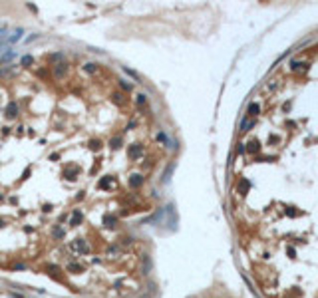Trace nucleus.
<instances>
[{
	"mask_svg": "<svg viewBox=\"0 0 318 298\" xmlns=\"http://www.w3.org/2000/svg\"><path fill=\"white\" fill-rule=\"evenodd\" d=\"M82 219H84V215H82L80 211H74V215H72L70 223H72V225H80V223H82Z\"/></svg>",
	"mask_w": 318,
	"mask_h": 298,
	"instance_id": "nucleus-4",
	"label": "nucleus"
},
{
	"mask_svg": "<svg viewBox=\"0 0 318 298\" xmlns=\"http://www.w3.org/2000/svg\"><path fill=\"white\" fill-rule=\"evenodd\" d=\"M72 248H76V251H85V245H84V241H78V242L72 245Z\"/></svg>",
	"mask_w": 318,
	"mask_h": 298,
	"instance_id": "nucleus-7",
	"label": "nucleus"
},
{
	"mask_svg": "<svg viewBox=\"0 0 318 298\" xmlns=\"http://www.w3.org/2000/svg\"><path fill=\"white\" fill-rule=\"evenodd\" d=\"M109 145L114 147V149H117V147L121 145V137H114V139H111V141H109Z\"/></svg>",
	"mask_w": 318,
	"mask_h": 298,
	"instance_id": "nucleus-8",
	"label": "nucleus"
},
{
	"mask_svg": "<svg viewBox=\"0 0 318 298\" xmlns=\"http://www.w3.org/2000/svg\"><path fill=\"white\" fill-rule=\"evenodd\" d=\"M54 72H56L58 78H64V76H66V72H68V68H66V64H58Z\"/></svg>",
	"mask_w": 318,
	"mask_h": 298,
	"instance_id": "nucleus-3",
	"label": "nucleus"
},
{
	"mask_svg": "<svg viewBox=\"0 0 318 298\" xmlns=\"http://www.w3.org/2000/svg\"><path fill=\"white\" fill-rule=\"evenodd\" d=\"M256 111H259V105L251 104V107H249V115H256Z\"/></svg>",
	"mask_w": 318,
	"mask_h": 298,
	"instance_id": "nucleus-9",
	"label": "nucleus"
},
{
	"mask_svg": "<svg viewBox=\"0 0 318 298\" xmlns=\"http://www.w3.org/2000/svg\"><path fill=\"white\" fill-rule=\"evenodd\" d=\"M12 58H14V52H8V54L4 56V60H12Z\"/></svg>",
	"mask_w": 318,
	"mask_h": 298,
	"instance_id": "nucleus-14",
	"label": "nucleus"
},
{
	"mask_svg": "<svg viewBox=\"0 0 318 298\" xmlns=\"http://www.w3.org/2000/svg\"><path fill=\"white\" fill-rule=\"evenodd\" d=\"M22 64H32V58H30V56H24V58H22Z\"/></svg>",
	"mask_w": 318,
	"mask_h": 298,
	"instance_id": "nucleus-13",
	"label": "nucleus"
},
{
	"mask_svg": "<svg viewBox=\"0 0 318 298\" xmlns=\"http://www.w3.org/2000/svg\"><path fill=\"white\" fill-rule=\"evenodd\" d=\"M6 115H8V117H16V115H18V105H16L14 101L6 107Z\"/></svg>",
	"mask_w": 318,
	"mask_h": 298,
	"instance_id": "nucleus-2",
	"label": "nucleus"
},
{
	"mask_svg": "<svg viewBox=\"0 0 318 298\" xmlns=\"http://www.w3.org/2000/svg\"><path fill=\"white\" fill-rule=\"evenodd\" d=\"M115 221H117V219H115L114 215H108V217H104V223H108V227H114Z\"/></svg>",
	"mask_w": 318,
	"mask_h": 298,
	"instance_id": "nucleus-5",
	"label": "nucleus"
},
{
	"mask_svg": "<svg viewBox=\"0 0 318 298\" xmlns=\"http://www.w3.org/2000/svg\"><path fill=\"white\" fill-rule=\"evenodd\" d=\"M54 237H64V231L60 227H56V229H54Z\"/></svg>",
	"mask_w": 318,
	"mask_h": 298,
	"instance_id": "nucleus-12",
	"label": "nucleus"
},
{
	"mask_svg": "<svg viewBox=\"0 0 318 298\" xmlns=\"http://www.w3.org/2000/svg\"><path fill=\"white\" fill-rule=\"evenodd\" d=\"M141 181H143V179H141L139 175H133L131 179H129V185H131V187H135V185H141Z\"/></svg>",
	"mask_w": 318,
	"mask_h": 298,
	"instance_id": "nucleus-6",
	"label": "nucleus"
},
{
	"mask_svg": "<svg viewBox=\"0 0 318 298\" xmlns=\"http://www.w3.org/2000/svg\"><path fill=\"white\" fill-rule=\"evenodd\" d=\"M139 151H141V149H139V147H135V145H133V147H129V157H133L135 153H139Z\"/></svg>",
	"mask_w": 318,
	"mask_h": 298,
	"instance_id": "nucleus-10",
	"label": "nucleus"
},
{
	"mask_svg": "<svg viewBox=\"0 0 318 298\" xmlns=\"http://www.w3.org/2000/svg\"><path fill=\"white\" fill-rule=\"evenodd\" d=\"M84 70H85V72H95V64H85Z\"/></svg>",
	"mask_w": 318,
	"mask_h": 298,
	"instance_id": "nucleus-11",
	"label": "nucleus"
},
{
	"mask_svg": "<svg viewBox=\"0 0 318 298\" xmlns=\"http://www.w3.org/2000/svg\"><path fill=\"white\" fill-rule=\"evenodd\" d=\"M139 264H141V274H149V272H151V256L143 255Z\"/></svg>",
	"mask_w": 318,
	"mask_h": 298,
	"instance_id": "nucleus-1",
	"label": "nucleus"
},
{
	"mask_svg": "<svg viewBox=\"0 0 318 298\" xmlns=\"http://www.w3.org/2000/svg\"><path fill=\"white\" fill-rule=\"evenodd\" d=\"M0 227H2V221H0Z\"/></svg>",
	"mask_w": 318,
	"mask_h": 298,
	"instance_id": "nucleus-15",
	"label": "nucleus"
}]
</instances>
